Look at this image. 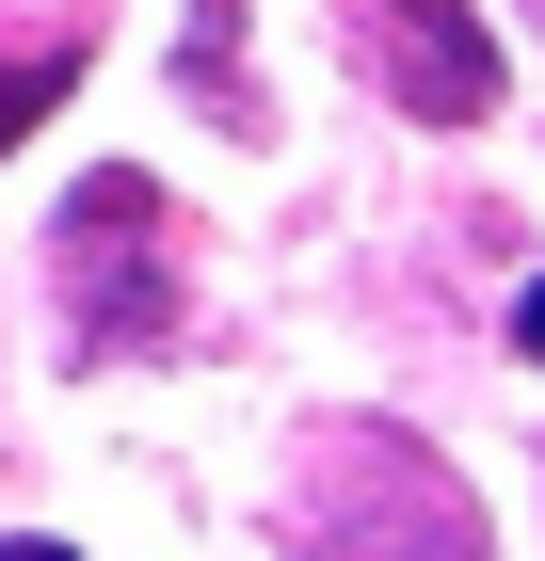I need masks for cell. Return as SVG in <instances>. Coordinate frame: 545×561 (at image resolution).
I'll return each mask as SVG.
<instances>
[{"label":"cell","mask_w":545,"mask_h":561,"mask_svg":"<svg viewBox=\"0 0 545 561\" xmlns=\"http://www.w3.org/2000/svg\"><path fill=\"white\" fill-rule=\"evenodd\" d=\"M65 305H81L96 353H145L177 321V241H161V193H145L128 161L65 193Z\"/></svg>","instance_id":"obj_1"},{"label":"cell","mask_w":545,"mask_h":561,"mask_svg":"<svg viewBox=\"0 0 545 561\" xmlns=\"http://www.w3.org/2000/svg\"><path fill=\"white\" fill-rule=\"evenodd\" d=\"M0 561H81V546H0Z\"/></svg>","instance_id":"obj_6"},{"label":"cell","mask_w":545,"mask_h":561,"mask_svg":"<svg viewBox=\"0 0 545 561\" xmlns=\"http://www.w3.org/2000/svg\"><path fill=\"white\" fill-rule=\"evenodd\" d=\"M385 33H401V113H433V129L498 113V33L465 0H385Z\"/></svg>","instance_id":"obj_3"},{"label":"cell","mask_w":545,"mask_h":561,"mask_svg":"<svg viewBox=\"0 0 545 561\" xmlns=\"http://www.w3.org/2000/svg\"><path fill=\"white\" fill-rule=\"evenodd\" d=\"M65 81H81V65H65V48H33V65H0V161H16V145H33V113H65Z\"/></svg>","instance_id":"obj_4"},{"label":"cell","mask_w":545,"mask_h":561,"mask_svg":"<svg viewBox=\"0 0 545 561\" xmlns=\"http://www.w3.org/2000/svg\"><path fill=\"white\" fill-rule=\"evenodd\" d=\"M513 353H545V273H530V289H513Z\"/></svg>","instance_id":"obj_5"},{"label":"cell","mask_w":545,"mask_h":561,"mask_svg":"<svg viewBox=\"0 0 545 561\" xmlns=\"http://www.w3.org/2000/svg\"><path fill=\"white\" fill-rule=\"evenodd\" d=\"M305 546L321 561H481V514L450 497L433 449L353 433V449H337V497H305Z\"/></svg>","instance_id":"obj_2"}]
</instances>
